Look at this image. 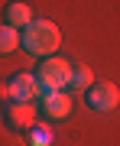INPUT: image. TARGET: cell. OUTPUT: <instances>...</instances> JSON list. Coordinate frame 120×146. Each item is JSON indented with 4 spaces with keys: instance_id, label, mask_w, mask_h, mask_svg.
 Segmentation results:
<instances>
[{
    "instance_id": "1",
    "label": "cell",
    "mask_w": 120,
    "mask_h": 146,
    "mask_svg": "<svg viewBox=\"0 0 120 146\" xmlns=\"http://www.w3.org/2000/svg\"><path fill=\"white\" fill-rule=\"evenodd\" d=\"M20 46L26 49L29 55H39V58H49L62 46V33L52 20H32L26 29L20 33Z\"/></svg>"
},
{
    "instance_id": "2",
    "label": "cell",
    "mask_w": 120,
    "mask_h": 146,
    "mask_svg": "<svg viewBox=\"0 0 120 146\" xmlns=\"http://www.w3.org/2000/svg\"><path fill=\"white\" fill-rule=\"evenodd\" d=\"M68 78H72V65H68L65 58H52V55L42 58V65H39V72H36V84H39L42 94L68 88Z\"/></svg>"
},
{
    "instance_id": "3",
    "label": "cell",
    "mask_w": 120,
    "mask_h": 146,
    "mask_svg": "<svg viewBox=\"0 0 120 146\" xmlns=\"http://www.w3.org/2000/svg\"><path fill=\"white\" fill-rule=\"evenodd\" d=\"M36 98H42V91L36 84V75L20 72L13 78L0 81V101H36Z\"/></svg>"
},
{
    "instance_id": "4",
    "label": "cell",
    "mask_w": 120,
    "mask_h": 146,
    "mask_svg": "<svg viewBox=\"0 0 120 146\" xmlns=\"http://www.w3.org/2000/svg\"><path fill=\"white\" fill-rule=\"evenodd\" d=\"M36 104L32 101H7L3 104V120L10 130H32L36 127Z\"/></svg>"
},
{
    "instance_id": "5",
    "label": "cell",
    "mask_w": 120,
    "mask_h": 146,
    "mask_svg": "<svg viewBox=\"0 0 120 146\" xmlns=\"http://www.w3.org/2000/svg\"><path fill=\"white\" fill-rule=\"evenodd\" d=\"M84 101H88L91 110L107 114V110H114L120 104V91H117V84H110V81H94L91 88L84 91Z\"/></svg>"
},
{
    "instance_id": "6",
    "label": "cell",
    "mask_w": 120,
    "mask_h": 146,
    "mask_svg": "<svg viewBox=\"0 0 120 146\" xmlns=\"http://www.w3.org/2000/svg\"><path fill=\"white\" fill-rule=\"evenodd\" d=\"M42 114H46L49 120H62L72 114V94L65 91H49L42 94Z\"/></svg>"
},
{
    "instance_id": "7",
    "label": "cell",
    "mask_w": 120,
    "mask_h": 146,
    "mask_svg": "<svg viewBox=\"0 0 120 146\" xmlns=\"http://www.w3.org/2000/svg\"><path fill=\"white\" fill-rule=\"evenodd\" d=\"M3 23L13 29H26L32 23V7L23 3V0H10V3L3 7Z\"/></svg>"
},
{
    "instance_id": "8",
    "label": "cell",
    "mask_w": 120,
    "mask_h": 146,
    "mask_svg": "<svg viewBox=\"0 0 120 146\" xmlns=\"http://www.w3.org/2000/svg\"><path fill=\"white\" fill-rule=\"evenodd\" d=\"M16 46H20V29H13V26H7V23H0V55L16 52Z\"/></svg>"
},
{
    "instance_id": "9",
    "label": "cell",
    "mask_w": 120,
    "mask_h": 146,
    "mask_svg": "<svg viewBox=\"0 0 120 146\" xmlns=\"http://www.w3.org/2000/svg\"><path fill=\"white\" fill-rule=\"evenodd\" d=\"M68 88H72V91H88V88H91V72H88L84 65H72Z\"/></svg>"
},
{
    "instance_id": "10",
    "label": "cell",
    "mask_w": 120,
    "mask_h": 146,
    "mask_svg": "<svg viewBox=\"0 0 120 146\" xmlns=\"http://www.w3.org/2000/svg\"><path fill=\"white\" fill-rule=\"evenodd\" d=\"M49 143H52V133L36 127V130H32V146H49Z\"/></svg>"
}]
</instances>
